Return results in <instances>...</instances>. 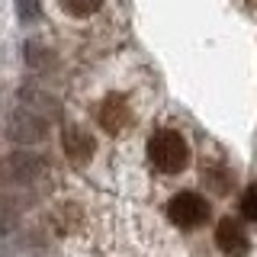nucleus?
I'll list each match as a JSON object with an SVG mask.
<instances>
[{"mask_svg": "<svg viewBox=\"0 0 257 257\" xmlns=\"http://www.w3.org/2000/svg\"><path fill=\"white\" fill-rule=\"evenodd\" d=\"M145 161L158 177H167V180L187 174L193 164V145L187 132L174 122H161L145 142Z\"/></svg>", "mask_w": 257, "mask_h": 257, "instance_id": "f03ea898", "label": "nucleus"}, {"mask_svg": "<svg viewBox=\"0 0 257 257\" xmlns=\"http://www.w3.org/2000/svg\"><path fill=\"white\" fill-rule=\"evenodd\" d=\"M39 167H42V161L32 155H10L0 164V177H7V180H29V177L39 174Z\"/></svg>", "mask_w": 257, "mask_h": 257, "instance_id": "0eeeda50", "label": "nucleus"}, {"mask_svg": "<svg viewBox=\"0 0 257 257\" xmlns=\"http://www.w3.org/2000/svg\"><path fill=\"white\" fill-rule=\"evenodd\" d=\"M145 119V93L128 84L103 87L90 100V122L109 139H125Z\"/></svg>", "mask_w": 257, "mask_h": 257, "instance_id": "f257e3e1", "label": "nucleus"}, {"mask_svg": "<svg viewBox=\"0 0 257 257\" xmlns=\"http://www.w3.org/2000/svg\"><path fill=\"white\" fill-rule=\"evenodd\" d=\"M241 215L247 222H257V183H251V187L241 193Z\"/></svg>", "mask_w": 257, "mask_h": 257, "instance_id": "6e6552de", "label": "nucleus"}, {"mask_svg": "<svg viewBox=\"0 0 257 257\" xmlns=\"http://www.w3.org/2000/svg\"><path fill=\"white\" fill-rule=\"evenodd\" d=\"M64 155H68V161L74 167H80V171L93 161L96 139L90 135V128H87L84 122H68L64 125Z\"/></svg>", "mask_w": 257, "mask_h": 257, "instance_id": "39448f33", "label": "nucleus"}, {"mask_svg": "<svg viewBox=\"0 0 257 257\" xmlns=\"http://www.w3.org/2000/svg\"><path fill=\"white\" fill-rule=\"evenodd\" d=\"M254 4H257V0H254Z\"/></svg>", "mask_w": 257, "mask_h": 257, "instance_id": "1a4fd4ad", "label": "nucleus"}, {"mask_svg": "<svg viewBox=\"0 0 257 257\" xmlns=\"http://www.w3.org/2000/svg\"><path fill=\"white\" fill-rule=\"evenodd\" d=\"M55 13L71 26H93L109 13V0H52Z\"/></svg>", "mask_w": 257, "mask_h": 257, "instance_id": "20e7f679", "label": "nucleus"}, {"mask_svg": "<svg viewBox=\"0 0 257 257\" xmlns=\"http://www.w3.org/2000/svg\"><path fill=\"white\" fill-rule=\"evenodd\" d=\"M164 215H167V222H171L174 228L196 231L212 219V206H209V199L203 193H196V190H177L164 203Z\"/></svg>", "mask_w": 257, "mask_h": 257, "instance_id": "7ed1b4c3", "label": "nucleus"}, {"mask_svg": "<svg viewBox=\"0 0 257 257\" xmlns=\"http://www.w3.org/2000/svg\"><path fill=\"white\" fill-rule=\"evenodd\" d=\"M215 247L225 254V257H247L251 251V238H247L244 225L238 219H222L215 225Z\"/></svg>", "mask_w": 257, "mask_h": 257, "instance_id": "423d86ee", "label": "nucleus"}]
</instances>
